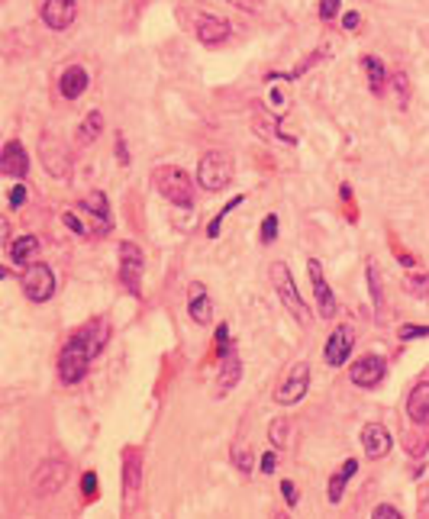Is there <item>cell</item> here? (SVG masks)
<instances>
[{
	"label": "cell",
	"mask_w": 429,
	"mask_h": 519,
	"mask_svg": "<svg viewBox=\"0 0 429 519\" xmlns=\"http://www.w3.org/2000/svg\"><path fill=\"white\" fill-rule=\"evenodd\" d=\"M152 184H155V190H158L165 200H171L175 207H194V181L184 175V168H175V165L155 168Z\"/></svg>",
	"instance_id": "cell-1"
},
{
	"label": "cell",
	"mask_w": 429,
	"mask_h": 519,
	"mask_svg": "<svg viewBox=\"0 0 429 519\" xmlns=\"http://www.w3.org/2000/svg\"><path fill=\"white\" fill-rule=\"evenodd\" d=\"M268 278H271V284H275V294L278 300L284 303V310H288L290 316H294L300 326L310 323V313H307V303H303V297L297 294V284H294V274H290V268L284 265V261H275V265L268 268Z\"/></svg>",
	"instance_id": "cell-2"
},
{
	"label": "cell",
	"mask_w": 429,
	"mask_h": 519,
	"mask_svg": "<svg viewBox=\"0 0 429 519\" xmlns=\"http://www.w3.org/2000/svg\"><path fill=\"white\" fill-rule=\"evenodd\" d=\"M232 158L226 152H207L204 158H200L197 165V184L200 190H207V194H219V190H226V184L232 181Z\"/></svg>",
	"instance_id": "cell-3"
},
{
	"label": "cell",
	"mask_w": 429,
	"mask_h": 519,
	"mask_svg": "<svg viewBox=\"0 0 429 519\" xmlns=\"http://www.w3.org/2000/svg\"><path fill=\"white\" fill-rule=\"evenodd\" d=\"M91 361H94L91 349H87L77 336H71L68 345L58 351V378H62L65 384H81L87 368H91Z\"/></svg>",
	"instance_id": "cell-4"
},
{
	"label": "cell",
	"mask_w": 429,
	"mask_h": 519,
	"mask_svg": "<svg viewBox=\"0 0 429 519\" xmlns=\"http://www.w3.org/2000/svg\"><path fill=\"white\" fill-rule=\"evenodd\" d=\"M20 284H23L26 300H33V303H45L52 294H55V274H52V268L43 265V261H29Z\"/></svg>",
	"instance_id": "cell-5"
},
{
	"label": "cell",
	"mask_w": 429,
	"mask_h": 519,
	"mask_svg": "<svg viewBox=\"0 0 429 519\" xmlns=\"http://www.w3.org/2000/svg\"><path fill=\"white\" fill-rule=\"evenodd\" d=\"M39 158H43L45 175H52L55 181H68V177H71L75 162H71L68 148H65L55 136H43V142H39Z\"/></svg>",
	"instance_id": "cell-6"
},
{
	"label": "cell",
	"mask_w": 429,
	"mask_h": 519,
	"mask_svg": "<svg viewBox=\"0 0 429 519\" xmlns=\"http://www.w3.org/2000/svg\"><path fill=\"white\" fill-rule=\"evenodd\" d=\"M142 268H146V255L136 242H120V281L133 297L142 294Z\"/></svg>",
	"instance_id": "cell-7"
},
{
	"label": "cell",
	"mask_w": 429,
	"mask_h": 519,
	"mask_svg": "<svg viewBox=\"0 0 429 519\" xmlns=\"http://www.w3.org/2000/svg\"><path fill=\"white\" fill-rule=\"evenodd\" d=\"M65 481H68V464L62 458H45L33 474V493L36 497H52L65 487Z\"/></svg>",
	"instance_id": "cell-8"
},
{
	"label": "cell",
	"mask_w": 429,
	"mask_h": 519,
	"mask_svg": "<svg viewBox=\"0 0 429 519\" xmlns=\"http://www.w3.org/2000/svg\"><path fill=\"white\" fill-rule=\"evenodd\" d=\"M307 390H310V361H297L290 368V374L284 378V384L275 390V400L284 403V407H294V403H300L307 397Z\"/></svg>",
	"instance_id": "cell-9"
},
{
	"label": "cell",
	"mask_w": 429,
	"mask_h": 519,
	"mask_svg": "<svg viewBox=\"0 0 429 519\" xmlns=\"http://www.w3.org/2000/svg\"><path fill=\"white\" fill-rule=\"evenodd\" d=\"M142 487V452L126 449L123 452V506H136Z\"/></svg>",
	"instance_id": "cell-10"
},
{
	"label": "cell",
	"mask_w": 429,
	"mask_h": 519,
	"mask_svg": "<svg viewBox=\"0 0 429 519\" xmlns=\"http://www.w3.org/2000/svg\"><path fill=\"white\" fill-rule=\"evenodd\" d=\"M307 274H310V284H313V300H317L320 316H323V319H332V316H336V294H332V288L323 278V265H320L317 258H310Z\"/></svg>",
	"instance_id": "cell-11"
},
{
	"label": "cell",
	"mask_w": 429,
	"mask_h": 519,
	"mask_svg": "<svg viewBox=\"0 0 429 519\" xmlns=\"http://www.w3.org/2000/svg\"><path fill=\"white\" fill-rule=\"evenodd\" d=\"M352 349H355V329L352 326H336V332L330 336V342H326V365L330 368H339V365H345L349 361V355H352Z\"/></svg>",
	"instance_id": "cell-12"
},
{
	"label": "cell",
	"mask_w": 429,
	"mask_h": 519,
	"mask_svg": "<svg viewBox=\"0 0 429 519\" xmlns=\"http://www.w3.org/2000/svg\"><path fill=\"white\" fill-rule=\"evenodd\" d=\"M43 23L55 33H65V29L75 23L77 16V0H43Z\"/></svg>",
	"instance_id": "cell-13"
},
{
	"label": "cell",
	"mask_w": 429,
	"mask_h": 519,
	"mask_svg": "<svg viewBox=\"0 0 429 519\" xmlns=\"http://www.w3.org/2000/svg\"><path fill=\"white\" fill-rule=\"evenodd\" d=\"M384 374H387V365H384V358H378V355H365V358H359L352 368H349V378H352V384H359V387H378L381 381H384Z\"/></svg>",
	"instance_id": "cell-14"
},
{
	"label": "cell",
	"mask_w": 429,
	"mask_h": 519,
	"mask_svg": "<svg viewBox=\"0 0 429 519\" xmlns=\"http://www.w3.org/2000/svg\"><path fill=\"white\" fill-rule=\"evenodd\" d=\"M391 445H394V439H391L387 426H381V422L362 426V449H365L368 458H384L391 452Z\"/></svg>",
	"instance_id": "cell-15"
},
{
	"label": "cell",
	"mask_w": 429,
	"mask_h": 519,
	"mask_svg": "<svg viewBox=\"0 0 429 519\" xmlns=\"http://www.w3.org/2000/svg\"><path fill=\"white\" fill-rule=\"evenodd\" d=\"M0 171L7 177H26L29 175V155L23 148V142L10 139L4 146V155H0Z\"/></svg>",
	"instance_id": "cell-16"
},
{
	"label": "cell",
	"mask_w": 429,
	"mask_h": 519,
	"mask_svg": "<svg viewBox=\"0 0 429 519\" xmlns=\"http://www.w3.org/2000/svg\"><path fill=\"white\" fill-rule=\"evenodd\" d=\"M229 33H232V26H229V20H223V16L207 13L197 20V39L204 45H223L226 39H229Z\"/></svg>",
	"instance_id": "cell-17"
},
{
	"label": "cell",
	"mask_w": 429,
	"mask_h": 519,
	"mask_svg": "<svg viewBox=\"0 0 429 519\" xmlns=\"http://www.w3.org/2000/svg\"><path fill=\"white\" fill-rule=\"evenodd\" d=\"M407 416L413 426H429V381H420V384L410 390Z\"/></svg>",
	"instance_id": "cell-18"
},
{
	"label": "cell",
	"mask_w": 429,
	"mask_h": 519,
	"mask_svg": "<svg viewBox=\"0 0 429 519\" xmlns=\"http://www.w3.org/2000/svg\"><path fill=\"white\" fill-rule=\"evenodd\" d=\"M75 336L81 339V342H85L87 349H91L94 358H97L100 351H104L107 339H110V323H107V319H91V323H85L81 329L75 332Z\"/></svg>",
	"instance_id": "cell-19"
},
{
	"label": "cell",
	"mask_w": 429,
	"mask_h": 519,
	"mask_svg": "<svg viewBox=\"0 0 429 519\" xmlns=\"http://www.w3.org/2000/svg\"><path fill=\"white\" fill-rule=\"evenodd\" d=\"M242 381V361L236 351H229V355H223V365H219V378H217V393L219 397H226L229 390H236Z\"/></svg>",
	"instance_id": "cell-20"
},
{
	"label": "cell",
	"mask_w": 429,
	"mask_h": 519,
	"mask_svg": "<svg viewBox=\"0 0 429 519\" xmlns=\"http://www.w3.org/2000/svg\"><path fill=\"white\" fill-rule=\"evenodd\" d=\"M100 133H104V113H100V110H91L85 119H81V123H77V129H75V146H77V148L94 146V142L100 139Z\"/></svg>",
	"instance_id": "cell-21"
},
{
	"label": "cell",
	"mask_w": 429,
	"mask_h": 519,
	"mask_svg": "<svg viewBox=\"0 0 429 519\" xmlns=\"http://www.w3.org/2000/svg\"><path fill=\"white\" fill-rule=\"evenodd\" d=\"M58 91H62L65 100H77L81 94L87 91V71L81 68V65H71V68H65V75L58 77Z\"/></svg>",
	"instance_id": "cell-22"
},
{
	"label": "cell",
	"mask_w": 429,
	"mask_h": 519,
	"mask_svg": "<svg viewBox=\"0 0 429 519\" xmlns=\"http://www.w3.org/2000/svg\"><path fill=\"white\" fill-rule=\"evenodd\" d=\"M81 207H85L87 213H94V217H97V232L110 229V204H107L104 190H91V194H85Z\"/></svg>",
	"instance_id": "cell-23"
},
{
	"label": "cell",
	"mask_w": 429,
	"mask_h": 519,
	"mask_svg": "<svg viewBox=\"0 0 429 519\" xmlns=\"http://www.w3.org/2000/svg\"><path fill=\"white\" fill-rule=\"evenodd\" d=\"M188 310H190V319H194V323H200V326H207L213 319V300L204 294V290H200V284H194V288H190Z\"/></svg>",
	"instance_id": "cell-24"
},
{
	"label": "cell",
	"mask_w": 429,
	"mask_h": 519,
	"mask_svg": "<svg viewBox=\"0 0 429 519\" xmlns=\"http://www.w3.org/2000/svg\"><path fill=\"white\" fill-rule=\"evenodd\" d=\"M7 255L13 265H26V261H36V255H39V239L36 236H20L13 239L7 246Z\"/></svg>",
	"instance_id": "cell-25"
},
{
	"label": "cell",
	"mask_w": 429,
	"mask_h": 519,
	"mask_svg": "<svg viewBox=\"0 0 429 519\" xmlns=\"http://www.w3.org/2000/svg\"><path fill=\"white\" fill-rule=\"evenodd\" d=\"M355 471H359V461H355V458H349V461L342 464V471H339V474H332V481H330V493H326V497H330V503H339V500H342L345 484H349V477H352Z\"/></svg>",
	"instance_id": "cell-26"
},
{
	"label": "cell",
	"mask_w": 429,
	"mask_h": 519,
	"mask_svg": "<svg viewBox=\"0 0 429 519\" xmlns=\"http://www.w3.org/2000/svg\"><path fill=\"white\" fill-rule=\"evenodd\" d=\"M365 274H368V288H371V297H374V310H378V316H381V319H384L387 297H384V284H381L378 265H374V261H368V265H365Z\"/></svg>",
	"instance_id": "cell-27"
},
{
	"label": "cell",
	"mask_w": 429,
	"mask_h": 519,
	"mask_svg": "<svg viewBox=\"0 0 429 519\" xmlns=\"http://www.w3.org/2000/svg\"><path fill=\"white\" fill-rule=\"evenodd\" d=\"M362 65H365V71H368V84H371V91L381 94V91H384V81H387V68L374 55H368Z\"/></svg>",
	"instance_id": "cell-28"
},
{
	"label": "cell",
	"mask_w": 429,
	"mask_h": 519,
	"mask_svg": "<svg viewBox=\"0 0 429 519\" xmlns=\"http://www.w3.org/2000/svg\"><path fill=\"white\" fill-rule=\"evenodd\" d=\"M288 435H290V422L284 420V416L271 420V426H268V442L275 445V449H284V445H288Z\"/></svg>",
	"instance_id": "cell-29"
},
{
	"label": "cell",
	"mask_w": 429,
	"mask_h": 519,
	"mask_svg": "<svg viewBox=\"0 0 429 519\" xmlns=\"http://www.w3.org/2000/svg\"><path fill=\"white\" fill-rule=\"evenodd\" d=\"M229 458H232V464H236V468H239L242 474H252L255 458H252V452H249V445H246V442H236V445H232Z\"/></svg>",
	"instance_id": "cell-30"
},
{
	"label": "cell",
	"mask_w": 429,
	"mask_h": 519,
	"mask_svg": "<svg viewBox=\"0 0 429 519\" xmlns=\"http://www.w3.org/2000/svg\"><path fill=\"white\" fill-rule=\"evenodd\" d=\"M387 84H391V91H394L397 106H407L410 104V81H407V75H403V71H397V75L387 77Z\"/></svg>",
	"instance_id": "cell-31"
},
{
	"label": "cell",
	"mask_w": 429,
	"mask_h": 519,
	"mask_svg": "<svg viewBox=\"0 0 429 519\" xmlns=\"http://www.w3.org/2000/svg\"><path fill=\"white\" fill-rule=\"evenodd\" d=\"M242 200H246V197H242V194H239V197H232L229 204H226V207H223V210H219V213H217V217H213V219H210V223H207V236H210V239H217V236H219V226H223V219H226V217H229V213H232V210H236V207H239V204H242Z\"/></svg>",
	"instance_id": "cell-32"
},
{
	"label": "cell",
	"mask_w": 429,
	"mask_h": 519,
	"mask_svg": "<svg viewBox=\"0 0 429 519\" xmlns=\"http://www.w3.org/2000/svg\"><path fill=\"white\" fill-rule=\"evenodd\" d=\"M403 290L413 297H429V274H410L403 281Z\"/></svg>",
	"instance_id": "cell-33"
},
{
	"label": "cell",
	"mask_w": 429,
	"mask_h": 519,
	"mask_svg": "<svg viewBox=\"0 0 429 519\" xmlns=\"http://www.w3.org/2000/svg\"><path fill=\"white\" fill-rule=\"evenodd\" d=\"M275 239H278V217H275V213H268L265 223H261V242H268V246H271Z\"/></svg>",
	"instance_id": "cell-34"
},
{
	"label": "cell",
	"mask_w": 429,
	"mask_h": 519,
	"mask_svg": "<svg viewBox=\"0 0 429 519\" xmlns=\"http://www.w3.org/2000/svg\"><path fill=\"white\" fill-rule=\"evenodd\" d=\"M429 336V326H401V339L410 342V339H426Z\"/></svg>",
	"instance_id": "cell-35"
},
{
	"label": "cell",
	"mask_w": 429,
	"mask_h": 519,
	"mask_svg": "<svg viewBox=\"0 0 429 519\" xmlns=\"http://www.w3.org/2000/svg\"><path fill=\"white\" fill-rule=\"evenodd\" d=\"M342 7V0H320V20H332Z\"/></svg>",
	"instance_id": "cell-36"
},
{
	"label": "cell",
	"mask_w": 429,
	"mask_h": 519,
	"mask_svg": "<svg viewBox=\"0 0 429 519\" xmlns=\"http://www.w3.org/2000/svg\"><path fill=\"white\" fill-rule=\"evenodd\" d=\"M426 435H410L407 439V452L410 455H423V452H426Z\"/></svg>",
	"instance_id": "cell-37"
},
{
	"label": "cell",
	"mask_w": 429,
	"mask_h": 519,
	"mask_svg": "<svg viewBox=\"0 0 429 519\" xmlns=\"http://www.w3.org/2000/svg\"><path fill=\"white\" fill-rule=\"evenodd\" d=\"M374 519H401V510H397V506L381 503V506H374Z\"/></svg>",
	"instance_id": "cell-38"
},
{
	"label": "cell",
	"mask_w": 429,
	"mask_h": 519,
	"mask_svg": "<svg viewBox=\"0 0 429 519\" xmlns=\"http://www.w3.org/2000/svg\"><path fill=\"white\" fill-rule=\"evenodd\" d=\"M62 223L68 226L71 232H77V236H85V223L77 219V213H65V217H62Z\"/></svg>",
	"instance_id": "cell-39"
},
{
	"label": "cell",
	"mask_w": 429,
	"mask_h": 519,
	"mask_svg": "<svg viewBox=\"0 0 429 519\" xmlns=\"http://www.w3.org/2000/svg\"><path fill=\"white\" fill-rule=\"evenodd\" d=\"M217 349H219V355H229V329L226 326L217 329Z\"/></svg>",
	"instance_id": "cell-40"
},
{
	"label": "cell",
	"mask_w": 429,
	"mask_h": 519,
	"mask_svg": "<svg viewBox=\"0 0 429 519\" xmlns=\"http://www.w3.org/2000/svg\"><path fill=\"white\" fill-rule=\"evenodd\" d=\"M23 204H26V187L16 184V187L10 190V207H23Z\"/></svg>",
	"instance_id": "cell-41"
},
{
	"label": "cell",
	"mask_w": 429,
	"mask_h": 519,
	"mask_svg": "<svg viewBox=\"0 0 429 519\" xmlns=\"http://www.w3.org/2000/svg\"><path fill=\"white\" fill-rule=\"evenodd\" d=\"M81 487H85L87 497H94V491H97V474H94V471H87V474L81 477Z\"/></svg>",
	"instance_id": "cell-42"
},
{
	"label": "cell",
	"mask_w": 429,
	"mask_h": 519,
	"mask_svg": "<svg viewBox=\"0 0 429 519\" xmlns=\"http://www.w3.org/2000/svg\"><path fill=\"white\" fill-rule=\"evenodd\" d=\"M281 493H284V500H288V506H297V487H294V481H284Z\"/></svg>",
	"instance_id": "cell-43"
},
{
	"label": "cell",
	"mask_w": 429,
	"mask_h": 519,
	"mask_svg": "<svg viewBox=\"0 0 429 519\" xmlns=\"http://www.w3.org/2000/svg\"><path fill=\"white\" fill-rule=\"evenodd\" d=\"M261 471H265V474H271V471L278 468V458H275V452H265V455H261V464H259Z\"/></svg>",
	"instance_id": "cell-44"
},
{
	"label": "cell",
	"mask_w": 429,
	"mask_h": 519,
	"mask_svg": "<svg viewBox=\"0 0 429 519\" xmlns=\"http://www.w3.org/2000/svg\"><path fill=\"white\" fill-rule=\"evenodd\" d=\"M116 162L129 165V152H126V139H123V136H116Z\"/></svg>",
	"instance_id": "cell-45"
},
{
	"label": "cell",
	"mask_w": 429,
	"mask_h": 519,
	"mask_svg": "<svg viewBox=\"0 0 429 519\" xmlns=\"http://www.w3.org/2000/svg\"><path fill=\"white\" fill-rule=\"evenodd\" d=\"M359 23H362V13H355V10H352V13H345V16H342V26H345V29H359Z\"/></svg>",
	"instance_id": "cell-46"
}]
</instances>
